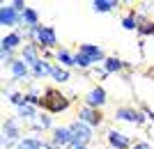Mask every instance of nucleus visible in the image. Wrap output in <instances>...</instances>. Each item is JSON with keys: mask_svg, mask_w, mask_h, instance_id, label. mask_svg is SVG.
Segmentation results:
<instances>
[{"mask_svg": "<svg viewBox=\"0 0 154 149\" xmlns=\"http://www.w3.org/2000/svg\"><path fill=\"white\" fill-rule=\"evenodd\" d=\"M44 108L48 112H62L69 108V99L64 97L60 90H55V87H48V90L44 92Z\"/></svg>", "mask_w": 154, "mask_h": 149, "instance_id": "f257e3e1", "label": "nucleus"}, {"mask_svg": "<svg viewBox=\"0 0 154 149\" xmlns=\"http://www.w3.org/2000/svg\"><path fill=\"white\" fill-rule=\"evenodd\" d=\"M19 138H21L19 119H16V117H12V119H7V122H5V129H2V142H5V147H12Z\"/></svg>", "mask_w": 154, "mask_h": 149, "instance_id": "f03ea898", "label": "nucleus"}, {"mask_svg": "<svg viewBox=\"0 0 154 149\" xmlns=\"http://www.w3.org/2000/svg\"><path fill=\"white\" fill-rule=\"evenodd\" d=\"M69 129H71V133H74V142L88 145V142L92 140V126H88V124L81 122V119H76Z\"/></svg>", "mask_w": 154, "mask_h": 149, "instance_id": "7ed1b4c3", "label": "nucleus"}, {"mask_svg": "<svg viewBox=\"0 0 154 149\" xmlns=\"http://www.w3.org/2000/svg\"><path fill=\"white\" fill-rule=\"evenodd\" d=\"M103 119V115L97 108H90V106H83L81 108V122H85L88 126H99Z\"/></svg>", "mask_w": 154, "mask_h": 149, "instance_id": "20e7f679", "label": "nucleus"}, {"mask_svg": "<svg viewBox=\"0 0 154 149\" xmlns=\"http://www.w3.org/2000/svg\"><path fill=\"white\" fill-rule=\"evenodd\" d=\"M145 112H138V110H134V108H117V112H115V117L117 119H122V122H131V124H143L145 122Z\"/></svg>", "mask_w": 154, "mask_h": 149, "instance_id": "39448f33", "label": "nucleus"}, {"mask_svg": "<svg viewBox=\"0 0 154 149\" xmlns=\"http://www.w3.org/2000/svg\"><path fill=\"white\" fill-rule=\"evenodd\" d=\"M78 53H83L90 62H106V60H103V51L94 44H81L78 46Z\"/></svg>", "mask_w": 154, "mask_h": 149, "instance_id": "423d86ee", "label": "nucleus"}, {"mask_svg": "<svg viewBox=\"0 0 154 149\" xmlns=\"http://www.w3.org/2000/svg\"><path fill=\"white\" fill-rule=\"evenodd\" d=\"M19 21H21V14L16 12L12 5H9V7H2V9H0V23H2V25L14 28V25H19Z\"/></svg>", "mask_w": 154, "mask_h": 149, "instance_id": "0eeeda50", "label": "nucleus"}, {"mask_svg": "<svg viewBox=\"0 0 154 149\" xmlns=\"http://www.w3.org/2000/svg\"><path fill=\"white\" fill-rule=\"evenodd\" d=\"M71 142H74L71 129H55L53 131V145L55 147H69Z\"/></svg>", "mask_w": 154, "mask_h": 149, "instance_id": "6e6552de", "label": "nucleus"}, {"mask_svg": "<svg viewBox=\"0 0 154 149\" xmlns=\"http://www.w3.org/2000/svg\"><path fill=\"white\" fill-rule=\"evenodd\" d=\"M108 142H110L113 149H129V138L124 133H120V131H115V129L108 131Z\"/></svg>", "mask_w": 154, "mask_h": 149, "instance_id": "1a4fd4ad", "label": "nucleus"}, {"mask_svg": "<svg viewBox=\"0 0 154 149\" xmlns=\"http://www.w3.org/2000/svg\"><path fill=\"white\" fill-rule=\"evenodd\" d=\"M106 103V92L103 87H94V90L88 92V106L90 108H99V106Z\"/></svg>", "mask_w": 154, "mask_h": 149, "instance_id": "9d476101", "label": "nucleus"}, {"mask_svg": "<svg viewBox=\"0 0 154 149\" xmlns=\"http://www.w3.org/2000/svg\"><path fill=\"white\" fill-rule=\"evenodd\" d=\"M39 60H42V58H39V46L37 44H26V46H23V62H26V64L35 67Z\"/></svg>", "mask_w": 154, "mask_h": 149, "instance_id": "9b49d317", "label": "nucleus"}, {"mask_svg": "<svg viewBox=\"0 0 154 149\" xmlns=\"http://www.w3.org/2000/svg\"><path fill=\"white\" fill-rule=\"evenodd\" d=\"M51 71H53V67L46 62L44 58L39 60L37 64L32 67V73H35V78H44V76H51Z\"/></svg>", "mask_w": 154, "mask_h": 149, "instance_id": "f8f14e48", "label": "nucleus"}, {"mask_svg": "<svg viewBox=\"0 0 154 149\" xmlns=\"http://www.w3.org/2000/svg\"><path fill=\"white\" fill-rule=\"evenodd\" d=\"M2 51H14L16 46L21 44V34L19 32H12V34H7V37H2Z\"/></svg>", "mask_w": 154, "mask_h": 149, "instance_id": "ddd939ff", "label": "nucleus"}, {"mask_svg": "<svg viewBox=\"0 0 154 149\" xmlns=\"http://www.w3.org/2000/svg\"><path fill=\"white\" fill-rule=\"evenodd\" d=\"M21 21H23V25H26V28L39 25V16H37V12H35V9H30V7H28L23 14H21Z\"/></svg>", "mask_w": 154, "mask_h": 149, "instance_id": "4468645a", "label": "nucleus"}, {"mask_svg": "<svg viewBox=\"0 0 154 149\" xmlns=\"http://www.w3.org/2000/svg\"><path fill=\"white\" fill-rule=\"evenodd\" d=\"M9 67H12V76L14 78H26L28 76V64L23 60H14Z\"/></svg>", "mask_w": 154, "mask_h": 149, "instance_id": "2eb2a0df", "label": "nucleus"}, {"mask_svg": "<svg viewBox=\"0 0 154 149\" xmlns=\"http://www.w3.org/2000/svg\"><path fill=\"white\" fill-rule=\"evenodd\" d=\"M19 119H37V112H35V106H30V103H23L19 108Z\"/></svg>", "mask_w": 154, "mask_h": 149, "instance_id": "dca6fc26", "label": "nucleus"}, {"mask_svg": "<svg viewBox=\"0 0 154 149\" xmlns=\"http://www.w3.org/2000/svg\"><path fill=\"white\" fill-rule=\"evenodd\" d=\"M92 7H94V12H110V9L117 7V2L115 0H94Z\"/></svg>", "mask_w": 154, "mask_h": 149, "instance_id": "f3484780", "label": "nucleus"}, {"mask_svg": "<svg viewBox=\"0 0 154 149\" xmlns=\"http://www.w3.org/2000/svg\"><path fill=\"white\" fill-rule=\"evenodd\" d=\"M103 67H106V69H103L106 73H113V71H120V69L124 67V62H122V60H117V58H108Z\"/></svg>", "mask_w": 154, "mask_h": 149, "instance_id": "a211bd4d", "label": "nucleus"}, {"mask_svg": "<svg viewBox=\"0 0 154 149\" xmlns=\"http://www.w3.org/2000/svg\"><path fill=\"white\" fill-rule=\"evenodd\" d=\"M51 76H53V80H58V83H67V80H69V71L62 69V67H53Z\"/></svg>", "mask_w": 154, "mask_h": 149, "instance_id": "6ab92c4d", "label": "nucleus"}, {"mask_svg": "<svg viewBox=\"0 0 154 149\" xmlns=\"http://www.w3.org/2000/svg\"><path fill=\"white\" fill-rule=\"evenodd\" d=\"M48 126H51V117H46V115L37 117V119L32 122V129L35 131H44V129H48Z\"/></svg>", "mask_w": 154, "mask_h": 149, "instance_id": "aec40b11", "label": "nucleus"}, {"mask_svg": "<svg viewBox=\"0 0 154 149\" xmlns=\"http://www.w3.org/2000/svg\"><path fill=\"white\" fill-rule=\"evenodd\" d=\"M90 64H92V62L85 58L83 53H76V55H74V67H78V69H88Z\"/></svg>", "mask_w": 154, "mask_h": 149, "instance_id": "412c9836", "label": "nucleus"}, {"mask_svg": "<svg viewBox=\"0 0 154 149\" xmlns=\"http://www.w3.org/2000/svg\"><path fill=\"white\" fill-rule=\"evenodd\" d=\"M138 32L143 37H147V34H154V21H143L140 25H138Z\"/></svg>", "mask_w": 154, "mask_h": 149, "instance_id": "4be33fe9", "label": "nucleus"}, {"mask_svg": "<svg viewBox=\"0 0 154 149\" xmlns=\"http://www.w3.org/2000/svg\"><path fill=\"white\" fill-rule=\"evenodd\" d=\"M39 142H42L39 138H26V140H21V142H19V149H37Z\"/></svg>", "mask_w": 154, "mask_h": 149, "instance_id": "5701e85b", "label": "nucleus"}, {"mask_svg": "<svg viewBox=\"0 0 154 149\" xmlns=\"http://www.w3.org/2000/svg\"><path fill=\"white\" fill-rule=\"evenodd\" d=\"M55 58H58L60 62H62V64H74V55H71L69 51H64V48L55 53Z\"/></svg>", "mask_w": 154, "mask_h": 149, "instance_id": "b1692460", "label": "nucleus"}, {"mask_svg": "<svg viewBox=\"0 0 154 149\" xmlns=\"http://www.w3.org/2000/svg\"><path fill=\"white\" fill-rule=\"evenodd\" d=\"M122 28H124V30H138V21H136L134 12H131V16H127V19L122 21Z\"/></svg>", "mask_w": 154, "mask_h": 149, "instance_id": "393cba45", "label": "nucleus"}, {"mask_svg": "<svg viewBox=\"0 0 154 149\" xmlns=\"http://www.w3.org/2000/svg\"><path fill=\"white\" fill-rule=\"evenodd\" d=\"M26 103H30V106H44V101L37 99L35 94H26Z\"/></svg>", "mask_w": 154, "mask_h": 149, "instance_id": "a878e982", "label": "nucleus"}, {"mask_svg": "<svg viewBox=\"0 0 154 149\" xmlns=\"http://www.w3.org/2000/svg\"><path fill=\"white\" fill-rule=\"evenodd\" d=\"M12 7H14V9H16V12H19V14H23V12H26V9H28V7H26V2H21V0H16V2H12Z\"/></svg>", "mask_w": 154, "mask_h": 149, "instance_id": "bb28decb", "label": "nucleus"}, {"mask_svg": "<svg viewBox=\"0 0 154 149\" xmlns=\"http://www.w3.org/2000/svg\"><path fill=\"white\" fill-rule=\"evenodd\" d=\"M2 62L5 64H12L14 60H12V51H2Z\"/></svg>", "mask_w": 154, "mask_h": 149, "instance_id": "cd10ccee", "label": "nucleus"}, {"mask_svg": "<svg viewBox=\"0 0 154 149\" xmlns=\"http://www.w3.org/2000/svg\"><path fill=\"white\" fill-rule=\"evenodd\" d=\"M143 112H145V117H149V119H152V122H154V112L149 110V108H145V106H143Z\"/></svg>", "mask_w": 154, "mask_h": 149, "instance_id": "c85d7f7f", "label": "nucleus"}, {"mask_svg": "<svg viewBox=\"0 0 154 149\" xmlns=\"http://www.w3.org/2000/svg\"><path fill=\"white\" fill-rule=\"evenodd\" d=\"M134 149H149V145L147 142H138V145H134Z\"/></svg>", "mask_w": 154, "mask_h": 149, "instance_id": "c756f323", "label": "nucleus"}, {"mask_svg": "<svg viewBox=\"0 0 154 149\" xmlns=\"http://www.w3.org/2000/svg\"><path fill=\"white\" fill-rule=\"evenodd\" d=\"M69 149H85V145H81V142H71Z\"/></svg>", "mask_w": 154, "mask_h": 149, "instance_id": "7c9ffc66", "label": "nucleus"}]
</instances>
